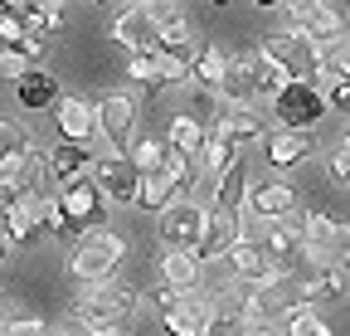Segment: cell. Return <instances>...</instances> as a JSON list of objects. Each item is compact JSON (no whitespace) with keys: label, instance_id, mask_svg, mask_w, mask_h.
Here are the masks:
<instances>
[{"label":"cell","instance_id":"1","mask_svg":"<svg viewBox=\"0 0 350 336\" xmlns=\"http://www.w3.org/2000/svg\"><path fill=\"white\" fill-rule=\"evenodd\" d=\"M137 302H142V292L131 287V283H122V278L83 283V287L73 292V317H78L83 326L103 331V326H122L131 312H137Z\"/></svg>","mask_w":350,"mask_h":336},{"label":"cell","instance_id":"2","mask_svg":"<svg viewBox=\"0 0 350 336\" xmlns=\"http://www.w3.org/2000/svg\"><path fill=\"white\" fill-rule=\"evenodd\" d=\"M122 259H126V239L112 234V229H88V234H78L68 244V273L78 283H107V278H117Z\"/></svg>","mask_w":350,"mask_h":336},{"label":"cell","instance_id":"3","mask_svg":"<svg viewBox=\"0 0 350 336\" xmlns=\"http://www.w3.org/2000/svg\"><path fill=\"white\" fill-rule=\"evenodd\" d=\"M209 215H214L209 195H175L156 215V234H161L165 248H190V254H195L204 229H209Z\"/></svg>","mask_w":350,"mask_h":336},{"label":"cell","instance_id":"4","mask_svg":"<svg viewBox=\"0 0 350 336\" xmlns=\"http://www.w3.org/2000/svg\"><path fill=\"white\" fill-rule=\"evenodd\" d=\"M326 112H331V103L321 93V83H287L268 103V117L278 122V132H306V137L326 122Z\"/></svg>","mask_w":350,"mask_h":336},{"label":"cell","instance_id":"5","mask_svg":"<svg viewBox=\"0 0 350 336\" xmlns=\"http://www.w3.org/2000/svg\"><path fill=\"white\" fill-rule=\"evenodd\" d=\"M262 49H268V54L292 73V83H321V78H326V49L317 44L312 34H301L297 25L268 34V39H262Z\"/></svg>","mask_w":350,"mask_h":336},{"label":"cell","instance_id":"6","mask_svg":"<svg viewBox=\"0 0 350 336\" xmlns=\"http://www.w3.org/2000/svg\"><path fill=\"white\" fill-rule=\"evenodd\" d=\"M137 117H142L137 93L112 88V93L98 98V142L107 146V156H126L131 151V142H137Z\"/></svg>","mask_w":350,"mask_h":336},{"label":"cell","instance_id":"7","mask_svg":"<svg viewBox=\"0 0 350 336\" xmlns=\"http://www.w3.org/2000/svg\"><path fill=\"white\" fill-rule=\"evenodd\" d=\"M248 234L262 244V254L273 263H287L292 273L306 263V239H301V220L287 215V220H248Z\"/></svg>","mask_w":350,"mask_h":336},{"label":"cell","instance_id":"8","mask_svg":"<svg viewBox=\"0 0 350 336\" xmlns=\"http://www.w3.org/2000/svg\"><path fill=\"white\" fill-rule=\"evenodd\" d=\"M156 15V49L161 54H175V59H200V49H204V39L195 34V25H190V10L180 5V0H165V5H156L151 10Z\"/></svg>","mask_w":350,"mask_h":336},{"label":"cell","instance_id":"9","mask_svg":"<svg viewBox=\"0 0 350 336\" xmlns=\"http://www.w3.org/2000/svg\"><path fill=\"white\" fill-rule=\"evenodd\" d=\"M243 239H248V215H243V209H214L209 229H204V239L195 248V259L204 268H219V263H229V254H234Z\"/></svg>","mask_w":350,"mask_h":336},{"label":"cell","instance_id":"10","mask_svg":"<svg viewBox=\"0 0 350 336\" xmlns=\"http://www.w3.org/2000/svg\"><path fill=\"white\" fill-rule=\"evenodd\" d=\"M107 34H112V44H122L126 54H151L156 49V15H151V5H142V0L117 5L112 20H107Z\"/></svg>","mask_w":350,"mask_h":336},{"label":"cell","instance_id":"11","mask_svg":"<svg viewBox=\"0 0 350 336\" xmlns=\"http://www.w3.org/2000/svg\"><path fill=\"white\" fill-rule=\"evenodd\" d=\"M64 215L73 224V234H88V229H103L107 215H112V200L98 190V181H83V185H68V190H54Z\"/></svg>","mask_w":350,"mask_h":336},{"label":"cell","instance_id":"12","mask_svg":"<svg viewBox=\"0 0 350 336\" xmlns=\"http://www.w3.org/2000/svg\"><path fill=\"white\" fill-rule=\"evenodd\" d=\"M209 132L224 142L234 156H248L253 146L268 142V127H262V117H258L253 107H229V103H224V112H219V122H214Z\"/></svg>","mask_w":350,"mask_h":336},{"label":"cell","instance_id":"13","mask_svg":"<svg viewBox=\"0 0 350 336\" xmlns=\"http://www.w3.org/2000/svg\"><path fill=\"white\" fill-rule=\"evenodd\" d=\"M93 181H98V190H103L112 205H131V209H137V200H142V181H146V176H142L126 156H98Z\"/></svg>","mask_w":350,"mask_h":336},{"label":"cell","instance_id":"14","mask_svg":"<svg viewBox=\"0 0 350 336\" xmlns=\"http://www.w3.org/2000/svg\"><path fill=\"white\" fill-rule=\"evenodd\" d=\"M44 156H49L54 190L83 185V181H93V171H98V156H93V146H78V142H54Z\"/></svg>","mask_w":350,"mask_h":336},{"label":"cell","instance_id":"15","mask_svg":"<svg viewBox=\"0 0 350 336\" xmlns=\"http://www.w3.org/2000/svg\"><path fill=\"white\" fill-rule=\"evenodd\" d=\"M297 215V185L282 176H262L248 190V220H287Z\"/></svg>","mask_w":350,"mask_h":336},{"label":"cell","instance_id":"16","mask_svg":"<svg viewBox=\"0 0 350 336\" xmlns=\"http://www.w3.org/2000/svg\"><path fill=\"white\" fill-rule=\"evenodd\" d=\"M214 307H219L214 292H185L180 307H170V312L161 317V331H165V336H204Z\"/></svg>","mask_w":350,"mask_h":336},{"label":"cell","instance_id":"17","mask_svg":"<svg viewBox=\"0 0 350 336\" xmlns=\"http://www.w3.org/2000/svg\"><path fill=\"white\" fill-rule=\"evenodd\" d=\"M54 127H59V142L93 146L98 142V103H88V98H59Z\"/></svg>","mask_w":350,"mask_h":336},{"label":"cell","instance_id":"18","mask_svg":"<svg viewBox=\"0 0 350 336\" xmlns=\"http://www.w3.org/2000/svg\"><path fill=\"white\" fill-rule=\"evenodd\" d=\"M224 103L229 107H258V54H229V78H224Z\"/></svg>","mask_w":350,"mask_h":336},{"label":"cell","instance_id":"19","mask_svg":"<svg viewBox=\"0 0 350 336\" xmlns=\"http://www.w3.org/2000/svg\"><path fill=\"white\" fill-rule=\"evenodd\" d=\"M262 156H268L273 171H292V166H306V161L317 156V142L306 137V132H268Z\"/></svg>","mask_w":350,"mask_h":336},{"label":"cell","instance_id":"20","mask_svg":"<svg viewBox=\"0 0 350 336\" xmlns=\"http://www.w3.org/2000/svg\"><path fill=\"white\" fill-rule=\"evenodd\" d=\"M204 263L190 254V248H165V259H161V283L175 287V292H204Z\"/></svg>","mask_w":350,"mask_h":336},{"label":"cell","instance_id":"21","mask_svg":"<svg viewBox=\"0 0 350 336\" xmlns=\"http://www.w3.org/2000/svg\"><path fill=\"white\" fill-rule=\"evenodd\" d=\"M248 190H253V176H248V156H234V166H229V171L214 181V190H209V205H214V209H243V215H248Z\"/></svg>","mask_w":350,"mask_h":336},{"label":"cell","instance_id":"22","mask_svg":"<svg viewBox=\"0 0 350 336\" xmlns=\"http://www.w3.org/2000/svg\"><path fill=\"white\" fill-rule=\"evenodd\" d=\"M39 209H44L39 195H20V200H10L5 209H0V229L15 239V248L20 244H34V234H44L39 229Z\"/></svg>","mask_w":350,"mask_h":336},{"label":"cell","instance_id":"23","mask_svg":"<svg viewBox=\"0 0 350 336\" xmlns=\"http://www.w3.org/2000/svg\"><path fill=\"white\" fill-rule=\"evenodd\" d=\"M345 268L336 263V268H317V273H306L301 283H297V307H321V302H336V298H345Z\"/></svg>","mask_w":350,"mask_h":336},{"label":"cell","instance_id":"24","mask_svg":"<svg viewBox=\"0 0 350 336\" xmlns=\"http://www.w3.org/2000/svg\"><path fill=\"white\" fill-rule=\"evenodd\" d=\"M29 151H34L29 127H25V122H15V117H0V176H15Z\"/></svg>","mask_w":350,"mask_h":336},{"label":"cell","instance_id":"25","mask_svg":"<svg viewBox=\"0 0 350 336\" xmlns=\"http://www.w3.org/2000/svg\"><path fill=\"white\" fill-rule=\"evenodd\" d=\"M59 83H54V73H44V68H34L25 83H15V103L25 107V112H49V107H59Z\"/></svg>","mask_w":350,"mask_h":336},{"label":"cell","instance_id":"26","mask_svg":"<svg viewBox=\"0 0 350 336\" xmlns=\"http://www.w3.org/2000/svg\"><path fill=\"white\" fill-rule=\"evenodd\" d=\"M165 142H170V151H180V156H190V161H200V151H204V142H209V127L204 122H195L185 107L170 117V132H165Z\"/></svg>","mask_w":350,"mask_h":336},{"label":"cell","instance_id":"27","mask_svg":"<svg viewBox=\"0 0 350 336\" xmlns=\"http://www.w3.org/2000/svg\"><path fill=\"white\" fill-rule=\"evenodd\" d=\"M0 181H10L20 195H39V200H44V190L54 185V176H49V156H44V151H29L20 171H15V176H0Z\"/></svg>","mask_w":350,"mask_h":336},{"label":"cell","instance_id":"28","mask_svg":"<svg viewBox=\"0 0 350 336\" xmlns=\"http://www.w3.org/2000/svg\"><path fill=\"white\" fill-rule=\"evenodd\" d=\"M195 83V64L190 59H175L156 49V73H151V88L146 93H165V88H190Z\"/></svg>","mask_w":350,"mask_h":336},{"label":"cell","instance_id":"29","mask_svg":"<svg viewBox=\"0 0 350 336\" xmlns=\"http://www.w3.org/2000/svg\"><path fill=\"white\" fill-rule=\"evenodd\" d=\"M262 268H268V254H262V244L248 234L234 254H229V278H234V283H258Z\"/></svg>","mask_w":350,"mask_h":336},{"label":"cell","instance_id":"30","mask_svg":"<svg viewBox=\"0 0 350 336\" xmlns=\"http://www.w3.org/2000/svg\"><path fill=\"white\" fill-rule=\"evenodd\" d=\"M224 78H229V54L219 49V44H204L200 59H195V83H200V88L224 93Z\"/></svg>","mask_w":350,"mask_h":336},{"label":"cell","instance_id":"31","mask_svg":"<svg viewBox=\"0 0 350 336\" xmlns=\"http://www.w3.org/2000/svg\"><path fill=\"white\" fill-rule=\"evenodd\" d=\"M165 156H170V142H161V137H137L131 151H126V161L137 166L142 176H156L161 166H165Z\"/></svg>","mask_w":350,"mask_h":336},{"label":"cell","instance_id":"32","mask_svg":"<svg viewBox=\"0 0 350 336\" xmlns=\"http://www.w3.org/2000/svg\"><path fill=\"white\" fill-rule=\"evenodd\" d=\"M253 54H258V98H268V103H273V98L287 88V83H292V73H287L268 49H262V44H258Z\"/></svg>","mask_w":350,"mask_h":336},{"label":"cell","instance_id":"33","mask_svg":"<svg viewBox=\"0 0 350 336\" xmlns=\"http://www.w3.org/2000/svg\"><path fill=\"white\" fill-rule=\"evenodd\" d=\"M185 112L195 122H204V127H214L219 112H224V93H214V88H200V83H190L185 88Z\"/></svg>","mask_w":350,"mask_h":336},{"label":"cell","instance_id":"34","mask_svg":"<svg viewBox=\"0 0 350 336\" xmlns=\"http://www.w3.org/2000/svg\"><path fill=\"white\" fill-rule=\"evenodd\" d=\"M282 326H287V336H336L331 322L321 317V307H292Z\"/></svg>","mask_w":350,"mask_h":336},{"label":"cell","instance_id":"35","mask_svg":"<svg viewBox=\"0 0 350 336\" xmlns=\"http://www.w3.org/2000/svg\"><path fill=\"white\" fill-rule=\"evenodd\" d=\"M229 166H234V151H229L224 142H219V137L209 132V142H204V151H200V176H204V181L214 185L219 176L229 171Z\"/></svg>","mask_w":350,"mask_h":336},{"label":"cell","instance_id":"36","mask_svg":"<svg viewBox=\"0 0 350 336\" xmlns=\"http://www.w3.org/2000/svg\"><path fill=\"white\" fill-rule=\"evenodd\" d=\"M248 331V322H243V312L219 292V307H214V317H209V331L204 336H243Z\"/></svg>","mask_w":350,"mask_h":336},{"label":"cell","instance_id":"37","mask_svg":"<svg viewBox=\"0 0 350 336\" xmlns=\"http://www.w3.org/2000/svg\"><path fill=\"white\" fill-rule=\"evenodd\" d=\"M54 326L39 312H0V336H49Z\"/></svg>","mask_w":350,"mask_h":336},{"label":"cell","instance_id":"38","mask_svg":"<svg viewBox=\"0 0 350 336\" xmlns=\"http://www.w3.org/2000/svg\"><path fill=\"white\" fill-rule=\"evenodd\" d=\"M175 195H180V190H175V185L156 171V176H146V181H142V200H137V209H156V215H161V209H165Z\"/></svg>","mask_w":350,"mask_h":336},{"label":"cell","instance_id":"39","mask_svg":"<svg viewBox=\"0 0 350 336\" xmlns=\"http://www.w3.org/2000/svg\"><path fill=\"white\" fill-rule=\"evenodd\" d=\"M331 10H336L331 0H287V15H292V25H297V29H317Z\"/></svg>","mask_w":350,"mask_h":336},{"label":"cell","instance_id":"40","mask_svg":"<svg viewBox=\"0 0 350 336\" xmlns=\"http://www.w3.org/2000/svg\"><path fill=\"white\" fill-rule=\"evenodd\" d=\"M39 229L49 234V239H68V234H73V224H68V215H64L59 195H44V209H39ZM73 239H78V234H73Z\"/></svg>","mask_w":350,"mask_h":336},{"label":"cell","instance_id":"41","mask_svg":"<svg viewBox=\"0 0 350 336\" xmlns=\"http://www.w3.org/2000/svg\"><path fill=\"white\" fill-rule=\"evenodd\" d=\"M25 29H29V34H44V39L59 34V29H64V5H34V10L25 15Z\"/></svg>","mask_w":350,"mask_h":336},{"label":"cell","instance_id":"42","mask_svg":"<svg viewBox=\"0 0 350 336\" xmlns=\"http://www.w3.org/2000/svg\"><path fill=\"white\" fill-rule=\"evenodd\" d=\"M34 68H39V64H34L25 49H0V78H5V83H25Z\"/></svg>","mask_w":350,"mask_h":336},{"label":"cell","instance_id":"43","mask_svg":"<svg viewBox=\"0 0 350 336\" xmlns=\"http://www.w3.org/2000/svg\"><path fill=\"white\" fill-rule=\"evenodd\" d=\"M151 73H156V49H151V54H131V59H126V78H131V83L151 88Z\"/></svg>","mask_w":350,"mask_h":336},{"label":"cell","instance_id":"44","mask_svg":"<svg viewBox=\"0 0 350 336\" xmlns=\"http://www.w3.org/2000/svg\"><path fill=\"white\" fill-rule=\"evenodd\" d=\"M321 93H326L331 112H336V107H350V73H340V78H326V83H321Z\"/></svg>","mask_w":350,"mask_h":336},{"label":"cell","instance_id":"45","mask_svg":"<svg viewBox=\"0 0 350 336\" xmlns=\"http://www.w3.org/2000/svg\"><path fill=\"white\" fill-rule=\"evenodd\" d=\"M331 181H336L340 190H350V151H345V146L331 151Z\"/></svg>","mask_w":350,"mask_h":336},{"label":"cell","instance_id":"46","mask_svg":"<svg viewBox=\"0 0 350 336\" xmlns=\"http://www.w3.org/2000/svg\"><path fill=\"white\" fill-rule=\"evenodd\" d=\"M20 49H25V54L39 64L44 54H49V39H44V34H25V39H20Z\"/></svg>","mask_w":350,"mask_h":336},{"label":"cell","instance_id":"47","mask_svg":"<svg viewBox=\"0 0 350 336\" xmlns=\"http://www.w3.org/2000/svg\"><path fill=\"white\" fill-rule=\"evenodd\" d=\"M49 336H98V331H93V326H83L78 317H68V322H59V326H54Z\"/></svg>","mask_w":350,"mask_h":336},{"label":"cell","instance_id":"48","mask_svg":"<svg viewBox=\"0 0 350 336\" xmlns=\"http://www.w3.org/2000/svg\"><path fill=\"white\" fill-rule=\"evenodd\" d=\"M10 254H15V239H10L5 229H0V268H5V263H10Z\"/></svg>","mask_w":350,"mask_h":336},{"label":"cell","instance_id":"49","mask_svg":"<svg viewBox=\"0 0 350 336\" xmlns=\"http://www.w3.org/2000/svg\"><path fill=\"white\" fill-rule=\"evenodd\" d=\"M243 336H287V326H253V322H248Z\"/></svg>","mask_w":350,"mask_h":336},{"label":"cell","instance_id":"50","mask_svg":"<svg viewBox=\"0 0 350 336\" xmlns=\"http://www.w3.org/2000/svg\"><path fill=\"white\" fill-rule=\"evenodd\" d=\"M340 268L350 273V224H345V239H340Z\"/></svg>","mask_w":350,"mask_h":336},{"label":"cell","instance_id":"51","mask_svg":"<svg viewBox=\"0 0 350 336\" xmlns=\"http://www.w3.org/2000/svg\"><path fill=\"white\" fill-rule=\"evenodd\" d=\"M258 10H287V0H253Z\"/></svg>","mask_w":350,"mask_h":336},{"label":"cell","instance_id":"52","mask_svg":"<svg viewBox=\"0 0 350 336\" xmlns=\"http://www.w3.org/2000/svg\"><path fill=\"white\" fill-rule=\"evenodd\" d=\"M98 336H126V331H122V326H103Z\"/></svg>","mask_w":350,"mask_h":336},{"label":"cell","instance_id":"53","mask_svg":"<svg viewBox=\"0 0 350 336\" xmlns=\"http://www.w3.org/2000/svg\"><path fill=\"white\" fill-rule=\"evenodd\" d=\"M340 146H345V151H350V127H345V137H340Z\"/></svg>","mask_w":350,"mask_h":336},{"label":"cell","instance_id":"54","mask_svg":"<svg viewBox=\"0 0 350 336\" xmlns=\"http://www.w3.org/2000/svg\"><path fill=\"white\" fill-rule=\"evenodd\" d=\"M209 5H214V10H224V5H229V0H209Z\"/></svg>","mask_w":350,"mask_h":336},{"label":"cell","instance_id":"55","mask_svg":"<svg viewBox=\"0 0 350 336\" xmlns=\"http://www.w3.org/2000/svg\"><path fill=\"white\" fill-rule=\"evenodd\" d=\"M142 5H151V10H156V5H165V0H142Z\"/></svg>","mask_w":350,"mask_h":336},{"label":"cell","instance_id":"56","mask_svg":"<svg viewBox=\"0 0 350 336\" xmlns=\"http://www.w3.org/2000/svg\"><path fill=\"white\" fill-rule=\"evenodd\" d=\"M93 5H112V0H93ZM122 5H126V0H122Z\"/></svg>","mask_w":350,"mask_h":336},{"label":"cell","instance_id":"57","mask_svg":"<svg viewBox=\"0 0 350 336\" xmlns=\"http://www.w3.org/2000/svg\"><path fill=\"white\" fill-rule=\"evenodd\" d=\"M0 312H5V292H0Z\"/></svg>","mask_w":350,"mask_h":336}]
</instances>
